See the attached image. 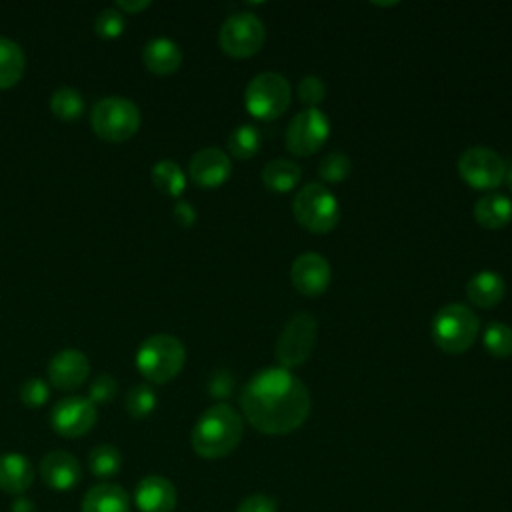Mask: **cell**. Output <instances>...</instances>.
<instances>
[{"label":"cell","instance_id":"obj_1","mask_svg":"<svg viewBox=\"0 0 512 512\" xmlns=\"http://www.w3.org/2000/svg\"><path fill=\"white\" fill-rule=\"evenodd\" d=\"M242 416L248 424L270 436L300 428L312 408L308 386L288 368L268 366L258 370L242 388Z\"/></svg>","mask_w":512,"mask_h":512},{"label":"cell","instance_id":"obj_2","mask_svg":"<svg viewBox=\"0 0 512 512\" xmlns=\"http://www.w3.org/2000/svg\"><path fill=\"white\" fill-rule=\"evenodd\" d=\"M244 418L226 402L212 404L196 420L190 442L200 458L216 460L228 456L242 440Z\"/></svg>","mask_w":512,"mask_h":512},{"label":"cell","instance_id":"obj_3","mask_svg":"<svg viewBox=\"0 0 512 512\" xmlns=\"http://www.w3.org/2000/svg\"><path fill=\"white\" fill-rule=\"evenodd\" d=\"M134 362L150 384H166L184 368L186 348L174 334H150L140 342Z\"/></svg>","mask_w":512,"mask_h":512},{"label":"cell","instance_id":"obj_4","mask_svg":"<svg viewBox=\"0 0 512 512\" xmlns=\"http://www.w3.org/2000/svg\"><path fill=\"white\" fill-rule=\"evenodd\" d=\"M478 330L480 320L476 312L462 302H450L442 306L434 314L430 326L434 344L448 354L466 352L474 344Z\"/></svg>","mask_w":512,"mask_h":512},{"label":"cell","instance_id":"obj_5","mask_svg":"<svg viewBox=\"0 0 512 512\" xmlns=\"http://www.w3.org/2000/svg\"><path fill=\"white\" fill-rule=\"evenodd\" d=\"M142 124L140 108L124 96H104L90 110L94 134L106 142H124L132 138Z\"/></svg>","mask_w":512,"mask_h":512},{"label":"cell","instance_id":"obj_6","mask_svg":"<svg viewBox=\"0 0 512 512\" xmlns=\"http://www.w3.org/2000/svg\"><path fill=\"white\" fill-rule=\"evenodd\" d=\"M292 212L296 222L314 234L334 230L340 220V204L322 182H308L302 186L294 196Z\"/></svg>","mask_w":512,"mask_h":512},{"label":"cell","instance_id":"obj_7","mask_svg":"<svg viewBox=\"0 0 512 512\" xmlns=\"http://www.w3.org/2000/svg\"><path fill=\"white\" fill-rule=\"evenodd\" d=\"M292 100V86L280 72L256 74L244 90V106L258 120H274Z\"/></svg>","mask_w":512,"mask_h":512},{"label":"cell","instance_id":"obj_8","mask_svg":"<svg viewBox=\"0 0 512 512\" xmlns=\"http://www.w3.org/2000/svg\"><path fill=\"white\" fill-rule=\"evenodd\" d=\"M318 322L310 312H298L290 316L278 334L274 356L282 368H294L306 362L316 346Z\"/></svg>","mask_w":512,"mask_h":512},{"label":"cell","instance_id":"obj_9","mask_svg":"<svg viewBox=\"0 0 512 512\" xmlns=\"http://www.w3.org/2000/svg\"><path fill=\"white\" fill-rule=\"evenodd\" d=\"M266 40V28L262 20L252 12L230 14L218 32L220 48L232 58L254 56Z\"/></svg>","mask_w":512,"mask_h":512},{"label":"cell","instance_id":"obj_10","mask_svg":"<svg viewBox=\"0 0 512 512\" xmlns=\"http://www.w3.org/2000/svg\"><path fill=\"white\" fill-rule=\"evenodd\" d=\"M330 136V120L320 108H304L296 112L284 134V142L290 154L306 158L316 154Z\"/></svg>","mask_w":512,"mask_h":512},{"label":"cell","instance_id":"obj_11","mask_svg":"<svg viewBox=\"0 0 512 512\" xmlns=\"http://www.w3.org/2000/svg\"><path fill=\"white\" fill-rule=\"evenodd\" d=\"M458 174L468 186L476 190H492L504 182L508 168L496 150L486 146H472L460 154Z\"/></svg>","mask_w":512,"mask_h":512},{"label":"cell","instance_id":"obj_12","mask_svg":"<svg viewBox=\"0 0 512 512\" xmlns=\"http://www.w3.org/2000/svg\"><path fill=\"white\" fill-rule=\"evenodd\" d=\"M98 420L96 406L88 396H66L50 410V426L58 436L78 438L88 434Z\"/></svg>","mask_w":512,"mask_h":512},{"label":"cell","instance_id":"obj_13","mask_svg":"<svg viewBox=\"0 0 512 512\" xmlns=\"http://www.w3.org/2000/svg\"><path fill=\"white\" fill-rule=\"evenodd\" d=\"M332 278L330 262L320 252H302L290 266L292 286L304 296L322 294Z\"/></svg>","mask_w":512,"mask_h":512},{"label":"cell","instance_id":"obj_14","mask_svg":"<svg viewBox=\"0 0 512 512\" xmlns=\"http://www.w3.org/2000/svg\"><path fill=\"white\" fill-rule=\"evenodd\" d=\"M46 374L54 388L76 390L86 382L90 374V360L78 348H62L50 358Z\"/></svg>","mask_w":512,"mask_h":512},{"label":"cell","instance_id":"obj_15","mask_svg":"<svg viewBox=\"0 0 512 512\" xmlns=\"http://www.w3.org/2000/svg\"><path fill=\"white\" fill-rule=\"evenodd\" d=\"M230 172H232L230 156L216 146H206L198 150L188 162V176L192 178L194 184L202 188H216L224 184Z\"/></svg>","mask_w":512,"mask_h":512},{"label":"cell","instance_id":"obj_16","mask_svg":"<svg viewBox=\"0 0 512 512\" xmlns=\"http://www.w3.org/2000/svg\"><path fill=\"white\" fill-rule=\"evenodd\" d=\"M40 476L44 484L56 492H68L82 480V468L76 456L66 450H52L40 460Z\"/></svg>","mask_w":512,"mask_h":512},{"label":"cell","instance_id":"obj_17","mask_svg":"<svg viewBox=\"0 0 512 512\" xmlns=\"http://www.w3.org/2000/svg\"><path fill=\"white\" fill-rule=\"evenodd\" d=\"M134 504L140 512H174L178 504L176 486L160 474L144 476L136 484Z\"/></svg>","mask_w":512,"mask_h":512},{"label":"cell","instance_id":"obj_18","mask_svg":"<svg viewBox=\"0 0 512 512\" xmlns=\"http://www.w3.org/2000/svg\"><path fill=\"white\" fill-rule=\"evenodd\" d=\"M34 482V466L20 452L0 454V490L22 496Z\"/></svg>","mask_w":512,"mask_h":512},{"label":"cell","instance_id":"obj_19","mask_svg":"<svg viewBox=\"0 0 512 512\" xmlns=\"http://www.w3.org/2000/svg\"><path fill=\"white\" fill-rule=\"evenodd\" d=\"M142 62L144 66L158 76L172 74L182 64V50L180 46L166 36L150 38L142 48Z\"/></svg>","mask_w":512,"mask_h":512},{"label":"cell","instance_id":"obj_20","mask_svg":"<svg viewBox=\"0 0 512 512\" xmlns=\"http://www.w3.org/2000/svg\"><path fill=\"white\" fill-rule=\"evenodd\" d=\"M82 512H130L128 492L120 484L102 482L92 486L82 500Z\"/></svg>","mask_w":512,"mask_h":512},{"label":"cell","instance_id":"obj_21","mask_svg":"<svg viewBox=\"0 0 512 512\" xmlns=\"http://www.w3.org/2000/svg\"><path fill=\"white\" fill-rule=\"evenodd\" d=\"M506 294L504 278L494 270H480L466 284L468 300L478 308H494Z\"/></svg>","mask_w":512,"mask_h":512},{"label":"cell","instance_id":"obj_22","mask_svg":"<svg viewBox=\"0 0 512 512\" xmlns=\"http://www.w3.org/2000/svg\"><path fill=\"white\" fill-rule=\"evenodd\" d=\"M474 218L482 228H504L512 220V200L504 194L488 192L476 200Z\"/></svg>","mask_w":512,"mask_h":512},{"label":"cell","instance_id":"obj_23","mask_svg":"<svg viewBox=\"0 0 512 512\" xmlns=\"http://www.w3.org/2000/svg\"><path fill=\"white\" fill-rule=\"evenodd\" d=\"M26 70V56L18 42L0 36V90L12 88L20 82Z\"/></svg>","mask_w":512,"mask_h":512},{"label":"cell","instance_id":"obj_24","mask_svg":"<svg viewBox=\"0 0 512 512\" xmlns=\"http://www.w3.org/2000/svg\"><path fill=\"white\" fill-rule=\"evenodd\" d=\"M302 168L288 158H272L262 168V182L272 192H290L300 182Z\"/></svg>","mask_w":512,"mask_h":512},{"label":"cell","instance_id":"obj_25","mask_svg":"<svg viewBox=\"0 0 512 512\" xmlns=\"http://www.w3.org/2000/svg\"><path fill=\"white\" fill-rule=\"evenodd\" d=\"M150 176H152V182L154 186L168 194V196H174L178 198L184 188H186V176H184V170L170 158H162L158 160L152 170H150Z\"/></svg>","mask_w":512,"mask_h":512},{"label":"cell","instance_id":"obj_26","mask_svg":"<svg viewBox=\"0 0 512 512\" xmlns=\"http://www.w3.org/2000/svg\"><path fill=\"white\" fill-rule=\"evenodd\" d=\"M88 466L96 478H112L122 468V454L114 444H98L88 454Z\"/></svg>","mask_w":512,"mask_h":512},{"label":"cell","instance_id":"obj_27","mask_svg":"<svg viewBox=\"0 0 512 512\" xmlns=\"http://www.w3.org/2000/svg\"><path fill=\"white\" fill-rule=\"evenodd\" d=\"M260 140V130L254 124H240L228 134V152L236 160H248L258 152Z\"/></svg>","mask_w":512,"mask_h":512},{"label":"cell","instance_id":"obj_28","mask_svg":"<svg viewBox=\"0 0 512 512\" xmlns=\"http://www.w3.org/2000/svg\"><path fill=\"white\" fill-rule=\"evenodd\" d=\"M50 110L60 120H76L84 112V98L76 88L62 86L52 92Z\"/></svg>","mask_w":512,"mask_h":512},{"label":"cell","instance_id":"obj_29","mask_svg":"<svg viewBox=\"0 0 512 512\" xmlns=\"http://www.w3.org/2000/svg\"><path fill=\"white\" fill-rule=\"evenodd\" d=\"M156 390L150 386V384H134L128 392H126V398H124V410L136 418V420H142V418H148L154 408H156Z\"/></svg>","mask_w":512,"mask_h":512},{"label":"cell","instance_id":"obj_30","mask_svg":"<svg viewBox=\"0 0 512 512\" xmlns=\"http://www.w3.org/2000/svg\"><path fill=\"white\" fill-rule=\"evenodd\" d=\"M484 348L496 358L512 356V328L504 322H492L482 334Z\"/></svg>","mask_w":512,"mask_h":512},{"label":"cell","instance_id":"obj_31","mask_svg":"<svg viewBox=\"0 0 512 512\" xmlns=\"http://www.w3.org/2000/svg\"><path fill=\"white\" fill-rule=\"evenodd\" d=\"M350 170H352V162L342 152H330L318 164V176L328 184H338L346 180Z\"/></svg>","mask_w":512,"mask_h":512},{"label":"cell","instance_id":"obj_32","mask_svg":"<svg viewBox=\"0 0 512 512\" xmlns=\"http://www.w3.org/2000/svg\"><path fill=\"white\" fill-rule=\"evenodd\" d=\"M124 28H126V16L114 6L100 10L94 18V32L100 38H106V40L118 38L124 32Z\"/></svg>","mask_w":512,"mask_h":512},{"label":"cell","instance_id":"obj_33","mask_svg":"<svg viewBox=\"0 0 512 512\" xmlns=\"http://www.w3.org/2000/svg\"><path fill=\"white\" fill-rule=\"evenodd\" d=\"M20 400L24 406L28 408H40L48 402L50 398V386L44 378H38V376H32V378H26L20 386V392H18Z\"/></svg>","mask_w":512,"mask_h":512},{"label":"cell","instance_id":"obj_34","mask_svg":"<svg viewBox=\"0 0 512 512\" xmlns=\"http://www.w3.org/2000/svg\"><path fill=\"white\" fill-rule=\"evenodd\" d=\"M298 98L304 102L308 108H318L320 102L326 98V84L320 76L316 74H306L298 82Z\"/></svg>","mask_w":512,"mask_h":512},{"label":"cell","instance_id":"obj_35","mask_svg":"<svg viewBox=\"0 0 512 512\" xmlns=\"http://www.w3.org/2000/svg\"><path fill=\"white\" fill-rule=\"evenodd\" d=\"M116 394H118V380L110 374H98L88 386V400L94 406L112 402Z\"/></svg>","mask_w":512,"mask_h":512},{"label":"cell","instance_id":"obj_36","mask_svg":"<svg viewBox=\"0 0 512 512\" xmlns=\"http://www.w3.org/2000/svg\"><path fill=\"white\" fill-rule=\"evenodd\" d=\"M236 512H278V502L268 494H250L238 504Z\"/></svg>","mask_w":512,"mask_h":512},{"label":"cell","instance_id":"obj_37","mask_svg":"<svg viewBox=\"0 0 512 512\" xmlns=\"http://www.w3.org/2000/svg\"><path fill=\"white\" fill-rule=\"evenodd\" d=\"M172 214H174L176 222L180 226H184V228H188V226H192L196 222V208L188 200H176Z\"/></svg>","mask_w":512,"mask_h":512},{"label":"cell","instance_id":"obj_38","mask_svg":"<svg viewBox=\"0 0 512 512\" xmlns=\"http://www.w3.org/2000/svg\"><path fill=\"white\" fill-rule=\"evenodd\" d=\"M232 386H234V380H232L226 372H218V374L210 380V384H208L210 394L216 396V398H226V396L232 392Z\"/></svg>","mask_w":512,"mask_h":512},{"label":"cell","instance_id":"obj_39","mask_svg":"<svg viewBox=\"0 0 512 512\" xmlns=\"http://www.w3.org/2000/svg\"><path fill=\"white\" fill-rule=\"evenodd\" d=\"M150 4H152L150 0H118L114 2V8H118L126 16V14H136L140 10H146Z\"/></svg>","mask_w":512,"mask_h":512},{"label":"cell","instance_id":"obj_40","mask_svg":"<svg viewBox=\"0 0 512 512\" xmlns=\"http://www.w3.org/2000/svg\"><path fill=\"white\" fill-rule=\"evenodd\" d=\"M10 512H36V504L26 496H16L10 504Z\"/></svg>","mask_w":512,"mask_h":512},{"label":"cell","instance_id":"obj_41","mask_svg":"<svg viewBox=\"0 0 512 512\" xmlns=\"http://www.w3.org/2000/svg\"><path fill=\"white\" fill-rule=\"evenodd\" d=\"M506 180H508V186H510V190H512V166H510V170H508V174H506Z\"/></svg>","mask_w":512,"mask_h":512}]
</instances>
